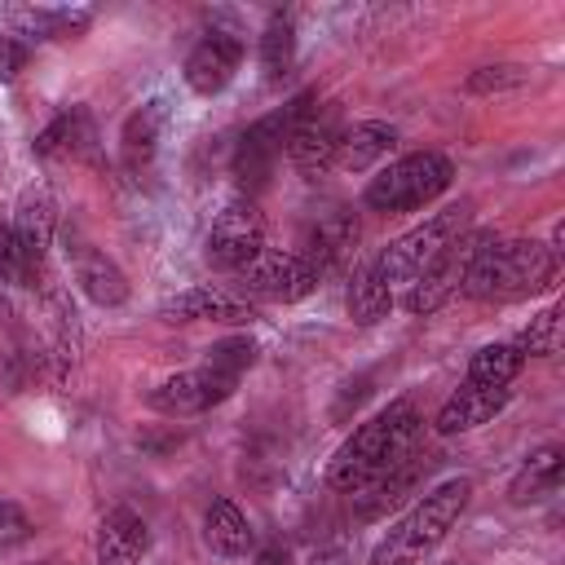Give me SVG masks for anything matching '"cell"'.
I'll use <instances>...</instances> for the list:
<instances>
[{
    "instance_id": "cell-1",
    "label": "cell",
    "mask_w": 565,
    "mask_h": 565,
    "mask_svg": "<svg viewBox=\"0 0 565 565\" xmlns=\"http://www.w3.org/2000/svg\"><path fill=\"white\" fill-rule=\"evenodd\" d=\"M419 428H424V419H419L415 402H406V397L388 402L384 411H375V415L335 450V459L327 463V486L353 494V490H362L366 481L384 477V472L397 468L406 455H415Z\"/></svg>"
},
{
    "instance_id": "cell-2",
    "label": "cell",
    "mask_w": 565,
    "mask_h": 565,
    "mask_svg": "<svg viewBox=\"0 0 565 565\" xmlns=\"http://www.w3.org/2000/svg\"><path fill=\"white\" fill-rule=\"evenodd\" d=\"M552 278H556V252L547 243L490 234L463 278V296L503 305V300H525V296L552 287Z\"/></svg>"
},
{
    "instance_id": "cell-3",
    "label": "cell",
    "mask_w": 565,
    "mask_h": 565,
    "mask_svg": "<svg viewBox=\"0 0 565 565\" xmlns=\"http://www.w3.org/2000/svg\"><path fill=\"white\" fill-rule=\"evenodd\" d=\"M472 499V481L468 477H450L441 486H433L371 552V565H419L433 547H441V539L455 530V521L463 516Z\"/></svg>"
},
{
    "instance_id": "cell-4",
    "label": "cell",
    "mask_w": 565,
    "mask_h": 565,
    "mask_svg": "<svg viewBox=\"0 0 565 565\" xmlns=\"http://www.w3.org/2000/svg\"><path fill=\"white\" fill-rule=\"evenodd\" d=\"M450 181H455V163L441 150H415V154H402V159L384 163L366 181L362 199H366L371 212L393 216V212L428 207L433 199H441L450 190Z\"/></svg>"
},
{
    "instance_id": "cell-5",
    "label": "cell",
    "mask_w": 565,
    "mask_h": 565,
    "mask_svg": "<svg viewBox=\"0 0 565 565\" xmlns=\"http://www.w3.org/2000/svg\"><path fill=\"white\" fill-rule=\"evenodd\" d=\"M468 225H472V199H459V203H450V207L424 216V221L411 225L406 234H397V238H393L388 247H380V256H375L384 282H388V287H393V282H415L419 269H424L446 243H455Z\"/></svg>"
},
{
    "instance_id": "cell-6",
    "label": "cell",
    "mask_w": 565,
    "mask_h": 565,
    "mask_svg": "<svg viewBox=\"0 0 565 565\" xmlns=\"http://www.w3.org/2000/svg\"><path fill=\"white\" fill-rule=\"evenodd\" d=\"M313 102H318V93L305 88V93H296L291 102H282L278 110H269V115H260L256 124H247V132L238 137V150H234V177H238V185L247 190V199L274 177V163L282 159L291 128L300 124V115H305Z\"/></svg>"
},
{
    "instance_id": "cell-7",
    "label": "cell",
    "mask_w": 565,
    "mask_h": 565,
    "mask_svg": "<svg viewBox=\"0 0 565 565\" xmlns=\"http://www.w3.org/2000/svg\"><path fill=\"white\" fill-rule=\"evenodd\" d=\"M486 238H490V230H463L455 243H446V247L419 269V278L406 282V309H411L415 318H428V313H437L441 305H450V300L463 291V278H468L477 252L486 247Z\"/></svg>"
},
{
    "instance_id": "cell-8",
    "label": "cell",
    "mask_w": 565,
    "mask_h": 565,
    "mask_svg": "<svg viewBox=\"0 0 565 565\" xmlns=\"http://www.w3.org/2000/svg\"><path fill=\"white\" fill-rule=\"evenodd\" d=\"M265 252V212L256 207V199L238 194L230 199L212 225H207V238H203V256L212 269L221 274H238L247 260H256Z\"/></svg>"
},
{
    "instance_id": "cell-9",
    "label": "cell",
    "mask_w": 565,
    "mask_h": 565,
    "mask_svg": "<svg viewBox=\"0 0 565 565\" xmlns=\"http://www.w3.org/2000/svg\"><path fill=\"white\" fill-rule=\"evenodd\" d=\"M234 282H238V296H243V300L296 305V300H305V296L322 282V274H318L300 252H274V247H265L256 260H247V265L234 274Z\"/></svg>"
},
{
    "instance_id": "cell-10",
    "label": "cell",
    "mask_w": 565,
    "mask_h": 565,
    "mask_svg": "<svg viewBox=\"0 0 565 565\" xmlns=\"http://www.w3.org/2000/svg\"><path fill=\"white\" fill-rule=\"evenodd\" d=\"M238 388V375L203 362V366H190V371H177L168 380H159L150 393H146V406L154 415H168V419H185V415H203L212 406H221L225 397H234Z\"/></svg>"
},
{
    "instance_id": "cell-11",
    "label": "cell",
    "mask_w": 565,
    "mask_h": 565,
    "mask_svg": "<svg viewBox=\"0 0 565 565\" xmlns=\"http://www.w3.org/2000/svg\"><path fill=\"white\" fill-rule=\"evenodd\" d=\"M340 110L335 106H309L300 115V124L287 137V159L305 181H322L335 168V150H340Z\"/></svg>"
},
{
    "instance_id": "cell-12",
    "label": "cell",
    "mask_w": 565,
    "mask_h": 565,
    "mask_svg": "<svg viewBox=\"0 0 565 565\" xmlns=\"http://www.w3.org/2000/svg\"><path fill=\"white\" fill-rule=\"evenodd\" d=\"M243 62V40L234 31H207L190 53H185V66H181V79L190 93L199 97H216L225 93V84L234 79Z\"/></svg>"
},
{
    "instance_id": "cell-13",
    "label": "cell",
    "mask_w": 565,
    "mask_h": 565,
    "mask_svg": "<svg viewBox=\"0 0 565 565\" xmlns=\"http://www.w3.org/2000/svg\"><path fill=\"white\" fill-rule=\"evenodd\" d=\"M159 318L163 322H230V327H243V322L256 318V305L243 300L230 287L203 282V287H190V291H177L172 300H163Z\"/></svg>"
},
{
    "instance_id": "cell-14",
    "label": "cell",
    "mask_w": 565,
    "mask_h": 565,
    "mask_svg": "<svg viewBox=\"0 0 565 565\" xmlns=\"http://www.w3.org/2000/svg\"><path fill=\"white\" fill-rule=\"evenodd\" d=\"M31 150L40 154V159H97V119H93V110L88 106H66V110H57L40 132H35V141H31Z\"/></svg>"
},
{
    "instance_id": "cell-15",
    "label": "cell",
    "mask_w": 565,
    "mask_h": 565,
    "mask_svg": "<svg viewBox=\"0 0 565 565\" xmlns=\"http://www.w3.org/2000/svg\"><path fill=\"white\" fill-rule=\"evenodd\" d=\"M66 260H71V274H75V282H79V291H84L93 305L119 309V305L128 300V291H132V287H128V274H124L102 247L75 238V243L66 247Z\"/></svg>"
},
{
    "instance_id": "cell-16",
    "label": "cell",
    "mask_w": 565,
    "mask_h": 565,
    "mask_svg": "<svg viewBox=\"0 0 565 565\" xmlns=\"http://www.w3.org/2000/svg\"><path fill=\"white\" fill-rule=\"evenodd\" d=\"M53 230H57V203H53L49 185H26L18 194V207H13V234H18V243H22V252H26L35 274L49 260Z\"/></svg>"
},
{
    "instance_id": "cell-17",
    "label": "cell",
    "mask_w": 565,
    "mask_h": 565,
    "mask_svg": "<svg viewBox=\"0 0 565 565\" xmlns=\"http://www.w3.org/2000/svg\"><path fill=\"white\" fill-rule=\"evenodd\" d=\"M353 247H358V216L349 212V207H335V212H327V216H318L309 230H305V238H300V256L327 278L331 269H340L349 256H353Z\"/></svg>"
},
{
    "instance_id": "cell-18",
    "label": "cell",
    "mask_w": 565,
    "mask_h": 565,
    "mask_svg": "<svg viewBox=\"0 0 565 565\" xmlns=\"http://www.w3.org/2000/svg\"><path fill=\"white\" fill-rule=\"evenodd\" d=\"M4 22L13 35L26 40H75L93 26V9H71V4H13L4 9Z\"/></svg>"
},
{
    "instance_id": "cell-19",
    "label": "cell",
    "mask_w": 565,
    "mask_h": 565,
    "mask_svg": "<svg viewBox=\"0 0 565 565\" xmlns=\"http://www.w3.org/2000/svg\"><path fill=\"white\" fill-rule=\"evenodd\" d=\"M93 552H97V565H146L150 530L132 508H110L97 521Z\"/></svg>"
},
{
    "instance_id": "cell-20",
    "label": "cell",
    "mask_w": 565,
    "mask_h": 565,
    "mask_svg": "<svg viewBox=\"0 0 565 565\" xmlns=\"http://www.w3.org/2000/svg\"><path fill=\"white\" fill-rule=\"evenodd\" d=\"M508 402H512V388H481V384H468V380H463V384L446 397V406L437 411V433H441V437L472 433V428L490 424Z\"/></svg>"
},
{
    "instance_id": "cell-21",
    "label": "cell",
    "mask_w": 565,
    "mask_h": 565,
    "mask_svg": "<svg viewBox=\"0 0 565 565\" xmlns=\"http://www.w3.org/2000/svg\"><path fill=\"white\" fill-rule=\"evenodd\" d=\"M397 146V128L384 124V119H362V124H349L340 132V150H335V168L344 172H371L375 163H384Z\"/></svg>"
},
{
    "instance_id": "cell-22",
    "label": "cell",
    "mask_w": 565,
    "mask_h": 565,
    "mask_svg": "<svg viewBox=\"0 0 565 565\" xmlns=\"http://www.w3.org/2000/svg\"><path fill=\"white\" fill-rule=\"evenodd\" d=\"M561 477H565V450L556 441H547V446H539V450L525 455V463L516 468V477L508 486V499L516 508L539 503V499H547V494L561 490Z\"/></svg>"
},
{
    "instance_id": "cell-23",
    "label": "cell",
    "mask_w": 565,
    "mask_h": 565,
    "mask_svg": "<svg viewBox=\"0 0 565 565\" xmlns=\"http://www.w3.org/2000/svg\"><path fill=\"white\" fill-rule=\"evenodd\" d=\"M163 119H168V110H163V102H159V97L141 102V106L124 119V128H119V159H124V168H128V172H141V168H150V163H154Z\"/></svg>"
},
{
    "instance_id": "cell-24",
    "label": "cell",
    "mask_w": 565,
    "mask_h": 565,
    "mask_svg": "<svg viewBox=\"0 0 565 565\" xmlns=\"http://www.w3.org/2000/svg\"><path fill=\"white\" fill-rule=\"evenodd\" d=\"M203 543L216 552V556H247L252 543H256V530L247 521V512L234 503V499H212L207 512H203Z\"/></svg>"
},
{
    "instance_id": "cell-25",
    "label": "cell",
    "mask_w": 565,
    "mask_h": 565,
    "mask_svg": "<svg viewBox=\"0 0 565 565\" xmlns=\"http://www.w3.org/2000/svg\"><path fill=\"white\" fill-rule=\"evenodd\" d=\"M433 459L424 455H406L397 468H388L384 477H375V481H366L362 490H353V503H358V516H384L393 503H402L406 499V490L424 477V468H428Z\"/></svg>"
},
{
    "instance_id": "cell-26",
    "label": "cell",
    "mask_w": 565,
    "mask_h": 565,
    "mask_svg": "<svg viewBox=\"0 0 565 565\" xmlns=\"http://www.w3.org/2000/svg\"><path fill=\"white\" fill-rule=\"evenodd\" d=\"M344 305H349V318H353L358 327H375V322L388 318V309H393V287L384 282L375 256L353 269L349 291H344Z\"/></svg>"
},
{
    "instance_id": "cell-27",
    "label": "cell",
    "mask_w": 565,
    "mask_h": 565,
    "mask_svg": "<svg viewBox=\"0 0 565 565\" xmlns=\"http://www.w3.org/2000/svg\"><path fill=\"white\" fill-rule=\"evenodd\" d=\"M525 366V353L512 344V340H494V344H481L468 362V384H481V388H512V380L521 375Z\"/></svg>"
},
{
    "instance_id": "cell-28",
    "label": "cell",
    "mask_w": 565,
    "mask_h": 565,
    "mask_svg": "<svg viewBox=\"0 0 565 565\" xmlns=\"http://www.w3.org/2000/svg\"><path fill=\"white\" fill-rule=\"evenodd\" d=\"M296 62V26L287 13H274L260 31V71L269 84H278Z\"/></svg>"
},
{
    "instance_id": "cell-29",
    "label": "cell",
    "mask_w": 565,
    "mask_h": 565,
    "mask_svg": "<svg viewBox=\"0 0 565 565\" xmlns=\"http://www.w3.org/2000/svg\"><path fill=\"white\" fill-rule=\"evenodd\" d=\"M516 349H521L525 358H552V353L561 349V300H552L547 309H539V313L530 318V327L521 331Z\"/></svg>"
},
{
    "instance_id": "cell-30",
    "label": "cell",
    "mask_w": 565,
    "mask_h": 565,
    "mask_svg": "<svg viewBox=\"0 0 565 565\" xmlns=\"http://www.w3.org/2000/svg\"><path fill=\"white\" fill-rule=\"evenodd\" d=\"M525 79H530L525 66H516V62H494V66H477V71L463 79V93H472V97H490V93L521 88Z\"/></svg>"
},
{
    "instance_id": "cell-31",
    "label": "cell",
    "mask_w": 565,
    "mask_h": 565,
    "mask_svg": "<svg viewBox=\"0 0 565 565\" xmlns=\"http://www.w3.org/2000/svg\"><path fill=\"white\" fill-rule=\"evenodd\" d=\"M31 278H35V269H31V260H26V252H22L18 234H13V225L0 221V282L26 287Z\"/></svg>"
},
{
    "instance_id": "cell-32",
    "label": "cell",
    "mask_w": 565,
    "mask_h": 565,
    "mask_svg": "<svg viewBox=\"0 0 565 565\" xmlns=\"http://www.w3.org/2000/svg\"><path fill=\"white\" fill-rule=\"evenodd\" d=\"M31 539H35V521L26 516V508L13 499H0V556L26 547Z\"/></svg>"
},
{
    "instance_id": "cell-33",
    "label": "cell",
    "mask_w": 565,
    "mask_h": 565,
    "mask_svg": "<svg viewBox=\"0 0 565 565\" xmlns=\"http://www.w3.org/2000/svg\"><path fill=\"white\" fill-rule=\"evenodd\" d=\"M207 362L243 380V371L256 362V344H252L247 335H230V340H216V344L207 349Z\"/></svg>"
},
{
    "instance_id": "cell-34",
    "label": "cell",
    "mask_w": 565,
    "mask_h": 565,
    "mask_svg": "<svg viewBox=\"0 0 565 565\" xmlns=\"http://www.w3.org/2000/svg\"><path fill=\"white\" fill-rule=\"evenodd\" d=\"M26 44L18 35H0V79H18V71L26 66Z\"/></svg>"
},
{
    "instance_id": "cell-35",
    "label": "cell",
    "mask_w": 565,
    "mask_h": 565,
    "mask_svg": "<svg viewBox=\"0 0 565 565\" xmlns=\"http://www.w3.org/2000/svg\"><path fill=\"white\" fill-rule=\"evenodd\" d=\"M450 565H463V561H450Z\"/></svg>"
},
{
    "instance_id": "cell-36",
    "label": "cell",
    "mask_w": 565,
    "mask_h": 565,
    "mask_svg": "<svg viewBox=\"0 0 565 565\" xmlns=\"http://www.w3.org/2000/svg\"><path fill=\"white\" fill-rule=\"evenodd\" d=\"M44 565H57V561H44Z\"/></svg>"
}]
</instances>
